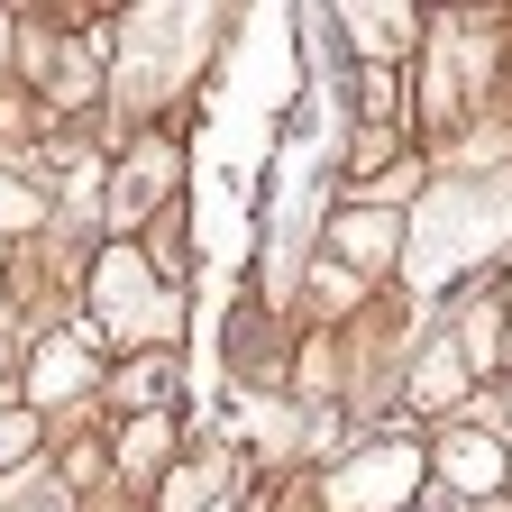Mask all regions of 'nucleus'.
Returning <instances> with one entry per match:
<instances>
[{"mask_svg":"<svg viewBox=\"0 0 512 512\" xmlns=\"http://www.w3.org/2000/svg\"><path fill=\"white\" fill-rule=\"evenodd\" d=\"M394 110H403V83L375 64V74H366V119H394Z\"/></svg>","mask_w":512,"mask_h":512,"instance_id":"f8f14e48","label":"nucleus"},{"mask_svg":"<svg viewBox=\"0 0 512 512\" xmlns=\"http://www.w3.org/2000/svg\"><path fill=\"white\" fill-rule=\"evenodd\" d=\"M311 293H320V302H348V293H357V275H348V266H320V275H311Z\"/></svg>","mask_w":512,"mask_h":512,"instance_id":"f3484780","label":"nucleus"},{"mask_svg":"<svg viewBox=\"0 0 512 512\" xmlns=\"http://www.w3.org/2000/svg\"><path fill=\"white\" fill-rule=\"evenodd\" d=\"M330 19H339L375 64H394V55H412V46H421V10H384V0H366V10H330Z\"/></svg>","mask_w":512,"mask_h":512,"instance_id":"20e7f679","label":"nucleus"},{"mask_svg":"<svg viewBox=\"0 0 512 512\" xmlns=\"http://www.w3.org/2000/svg\"><path fill=\"white\" fill-rule=\"evenodd\" d=\"M0 512H64V485H55V476H28V485L0 503Z\"/></svg>","mask_w":512,"mask_h":512,"instance_id":"9d476101","label":"nucleus"},{"mask_svg":"<svg viewBox=\"0 0 512 512\" xmlns=\"http://www.w3.org/2000/svg\"><path fill=\"white\" fill-rule=\"evenodd\" d=\"M28 439H37V430H28V412H0V467L28 458Z\"/></svg>","mask_w":512,"mask_h":512,"instance_id":"2eb2a0df","label":"nucleus"},{"mask_svg":"<svg viewBox=\"0 0 512 512\" xmlns=\"http://www.w3.org/2000/svg\"><path fill=\"white\" fill-rule=\"evenodd\" d=\"M512 229V174H485V183H448L439 202L421 211L412 229V284H448L458 266H476V256Z\"/></svg>","mask_w":512,"mask_h":512,"instance_id":"f257e3e1","label":"nucleus"},{"mask_svg":"<svg viewBox=\"0 0 512 512\" xmlns=\"http://www.w3.org/2000/svg\"><path fill=\"white\" fill-rule=\"evenodd\" d=\"M165 458V421H138V430H128V467H156Z\"/></svg>","mask_w":512,"mask_h":512,"instance_id":"4468645a","label":"nucleus"},{"mask_svg":"<svg viewBox=\"0 0 512 512\" xmlns=\"http://www.w3.org/2000/svg\"><path fill=\"white\" fill-rule=\"evenodd\" d=\"M458 375H476L467 348H458V339H439V348L421 357V375H412V403H448V394H458Z\"/></svg>","mask_w":512,"mask_h":512,"instance_id":"1a4fd4ad","label":"nucleus"},{"mask_svg":"<svg viewBox=\"0 0 512 512\" xmlns=\"http://www.w3.org/2000/svg\"><path fill=\"white\" fill-rule=\"evenodd\" d=\"M211 485H220V467H192V476H174V485H165V512H192Z\"/></svg>","mask_w":512,"mask_h":512,"instance_id":"9b49d317","label":"nucleus"},{"mask_svg":"<svg viewBox=\"0 0 512 512\" xmlns=\"http://www.w3.org/2000/svg\"><path fill=\"white\" fill-rule=\"evenodd\" d=\"M0 37H10V28H0Z\"/></svg>","mask_w":512,"mask_h":512,"instance_id":"a211bd4d","label":"nucleus"},{"mask_svg":"<svg viewBox=\"0 0 512 512\" xmlns=\"http://www.w3.org/2000/svg\"><path fill=\"white\" fill-rule=\"evenodd\" d=\"M92 302H101V311L83 320L92 339H165V330H174V302L147 284V266H138V256H101Z\"/></svg>","mask_w":512,"mask_h":512,"instance_id":"f03ea898","label":"nucleus"},{"mask_svg":"<svg viewBox=\"0 0 512 512\" xmlns=\"http://www.w3.org/2000/svg\"><path fill=\"white\" fill-rule=\"evenodd\" d=\"M412 485H421V458L394 439V448H357V458L320 485V503H330V512H403Z\"/></svg>","mask_w":512,"mask_h":512,"instance_id":"7ed1b4c3","label":"nucleus"},{"mask_svg":"<svg viewBox=\"0 0 512 512\" xmlns=\"http://www.w3.org/2000/svg\"><path fill=\"white\" fill-rule=\"evenodd\" d=\"M394 247H403V229L384 220V211H348V220H339V256H348V275H357V266H384Z\"/></svg>","mask_w":512,"mask_h":512,"instance_id":"0eeeda50","label":"nucleus"},{"mask_svg":"<svg viewBox=\"0 0 512 512\" xmlns=\"http://www.w3.org/2000/svg\"><path fill=\"white\" fill-rule=\"evenodd\" d=\"M83 375H92V330H74V339H46V348H37V366H28V394L64 403V394H83Z\"/></svg>","mask_w":512,"mask_h":512,"instance_id":"39448f33","label":"nucleus"},{"mask_svg":"<svg viewBox=\"0 0 512 512\" xmlns=\"http://www.w3.org/2000/svg\"><path fill=\"white\" fill-rule=\"evenodd\" d=\"M28 220H37V202H28L19 183H0V229H28Z\"/></svg>","mask_w":512,"mask_h":512,"instance_id":"dca6fc26","label":"nucleus"},{"mask_svg":"<svg viewBox=\"0 0 512 512\" xmlns=\"http://www.w3.org/2000/svg\"><path fill=\"white\" fill-rule=\"evenodd\" d=\"M156 384H165V357H138V366H128V375H119V394H128V403H147V394H156Z\"/></svg>","mask_w":512,"mask_h":512,"instance_id":"ddd939ff","label":"nucleus"},{"mask_svg":"<svg viewBox=\"0 0 512 512\" xmlns=\"http://www.w3.org/2000/svg\"><path fill=\"white\" fill-rule=\"evenodd\" d=\"M165 183H174V156H165V147H138V156L119 165V183H110V220H138Z\"/></svg>","mask_w":512,"mask_h":512,"instance_id":"423d86ee","label":"nucleus"},{"mask_svg":"<svg viewBox=\"0 0 512 512\" xmlns=\"http://www.w3.org/2000/svg\"><path fill=\"white\" fill-rule=\"evenodd\" d=\"M439 458H448V485H467V494H494V485H503V458H494V439H476V430H458V439L439 448Z\"/></svg>","mask_w":512,"mask_h":512,"instance_id":"6e6552de","label":"nucleus"}]
</instances>
